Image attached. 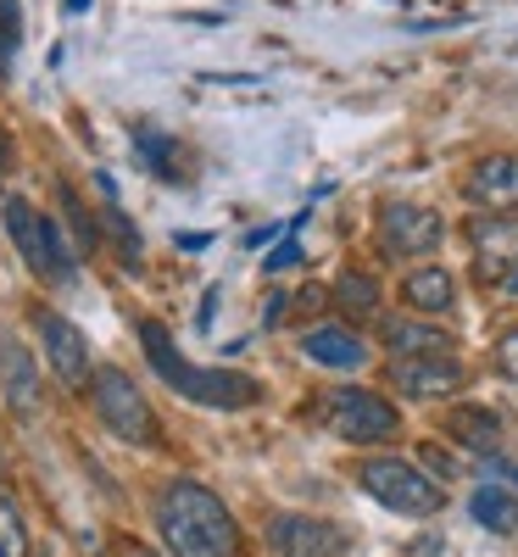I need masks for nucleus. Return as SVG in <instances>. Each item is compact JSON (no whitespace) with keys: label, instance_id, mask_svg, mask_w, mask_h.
<instances>
[{"label":"nucleus","instance_id":"nucleus-27","mask_svg":"<svg viewBox=\"0 0 518 557\" xmlns=\"http://www.w3.org/2000/svg\"><path fill=\"white\" fill-rule=\"evenodd\" d=\"M7 341H12V335H7V330H0V351H7Z\"/></svg>","mask_w":518,"mask_h":557},{"label":"nucleus","instance_id":"nucleus-8","mask_svg":"<svg viewBox=\"0 0 518 557\" xmlns=\"http://www.w3.org/2000/svg\"><path fill=\"white\" fill-rule=\"evenodd\" d=\"M268 541L279 546V557H346V546H351V535L341 524L312 519V513H273Z\"/></svg>","mask_w":518,"mask_h":557},{"label":"nucleus","instance_id":"nucleus-20","mask_svg":"<svg viewBox=\"0 0 518 557\" xmlns=\"http://www.w3.org/2000/svg\"><path fill=\"white\" fill-rule=\"evenodd\" d=\"M0 557H28V530L7 491H0Z\"/></svg>","mask_w":518,"mask_h":557},{"label":"nucleus","instance_id":"nucleus-10","mask_svg":"<svg viewBox=\"0 0 518 557\" xmlns=\"http://www.w3.org/2000/svg\"><path fill=\"white\" fill-rule=\"evenodd\" d=\"M462 362L446 351V357H396L391 362V385L412 401H441L452 391H462Z\"/></svg>","mask_w":518,"mask_h":557},{"label":"nucleus","instance_id":"nucleus-28","mask_svg":"<svg viewBox=\"0 0 518 557\" xmlns=\"http://www.w3.org/2000/svg\"><path fill=\"white\" fill-rule=\"evenodd\" d=\"M513 485H518V469H513Z\"/></svg>","mask_w":518,"mask_h":557},{"label":"nucleus","instance_id":"nucleus-22","mask_svg":"<svg viewBox=\"0 0 518 557\" xmlns=\"http://www.w3.org/2000/svg\"><path fill=\"white\" fill-rule=\"evenodd\" d=\"M0 39L17 45L23 39V17H17V0H0Z\"/></svg>","mask_w":518,"mask_h":557},{"label":"nucleus","instance_id":"nucleus-9","mask_svg":"<svg viewBox=\"0 0 518 557\" xmlns=\"http://www.w3.org/2000/svg\"><path fill=\"white\" fill-rule=\"evenodd\" d=\"M441 246V218L430 212V207H407V201H396V207H385L380 212V251L385 257H430Z\"/></svg>","mask_w":518,"mask_h":557},{"label":"nucleus","instance_id":"nucleus-4","mask_svg":"<svg viewBox=\"0 0 518 557\" xmlns=\"http://www.w3.org/2000/svg\"><path fill=\"white\" fill-rule=\"evenodd\" d=\"M318 424L329 435H341L351 446H380L402 435V412L380 396V391H362V385H335L318 401Z\"/></svg>","mask_w":518,"mask_h":557},{"label":"nucleus","instance_id":"nucleus-17","mask_svg":"<svg viewBox=\"0 0 518 557\" xmlns=\"http://www.w3.org/2000/svg\"><path fill=\"white\" fill-rule=\"evenodd\" d=\"M446 430H452V441H462L468 451H491V446L502 441V418H496L491 407H452Z\"/></svg>","mask_w":518,"mask_h":557},{"label":"nucleus","instance_id":"nucleus-5","mask_svg":"<svg viewBox=\"0 0 518 557\" xmlns=\"http://www.w3.org/2000/svg\"><path fill=\"white\" fill-rule=\"evenodd\" d=\"M357 485L380 507L407 513V519H430V513H441V507H446L441 485L423 474L418 462H407V457H368L362 469H357Z\"/></svg>","mask_w":518,"mask_h":557},{"label":"nucleus","instance_id":"nucleus-2","mask_svg":"<svg viewBox=\"0 0 518 557\" xmlns=\"http://www.w3.org/2000/svg\"><path fill=\"white\" fill-rule=\"evenodd\" d=\"M134 335L146 341L151 368H157V374H162L184 401L218 407V412H240V407H251V401L262 396V385H257L251 374H229V368H196V362H184V357L173 351V341H168V330H162L157 318H139V323H134Z\"/></svg>","mask_w":518,"mask_h":557},{"label":"nucleus","instance_id":"nucleus-21","mask_svg":"<svg viewBox=\"0 0 518 557\" xmlns=\"http://www.w3.org/2000/svg\"><path fill=\"white\" fill-rule=\"evenodd\" d=\"M496 368L507 380H518V330H507L502 341H496Z\"/></svg>","mask_w":518,"mask_h":557},{"label":"nucleus","instance_id":"nucleus-26","mask_svg":"<svg viewBox=\"0 0 518 557\" xmlns=\"http://www.w3.org/2000/svg\"><path fill=\"white\" fill-rule=\"evenodd\" d=\"M123 557H151V552H139V546H128V552H123Z\"/></svg>","mask_w":518,"mask_h":557},{"label":"nucleus","instance_id":"nucleus-7","mask_svg":"<svg viewBox=\"0 0 518 557\" xmlns=\"http://www.w3.org/2000/svg\"><path fill=\"white\" fill-rule=\"evenodd\" d=\"M34 335L45 346V362H51V374L67 385V391H89V380H96V368H89V346L84 335L73 330V323L51 307H39L34 312Z\"/></svg>","mask_w":518,"mask_h":557},{"label":"nucleus","instance_id":"nucleus-23","mask_svg":"<svg viewBox=\"0 0 518 557\" xmlns=\"http://www.w3.org/2000/svg\"><path fill=\"white\" fill-rule=\"evenodd\" d=\"M291 262H301V246H296V240H285V246H279V251L268 257V273H279V268H291Z\"/></svg>","mask_w":518,"mask_h":557},{"label":"nucleus","instance_id":"nucleus-1","mask_svg":"<svg viewBox=\"0 0 518 557\" xmlns=\"http://www.w3.org/2000/svg\"><path fill=\"white\" fill-rule=\"evenodd\" d=\"M157 530L168 557H246L240 524L201 480H168L157 491Z\"/></svg>","mask_w":518,"mask_h":557},{"label":"nucleus","instance_id":"nucleus-25","mask_svg":"<svg viewBox=\"0 0 518 557\" xmlns=\"http://www.w3.org/2000/svg\"><path fill=\"white\" fill-rule=\"evenodd\" d=\"M502 290H507V296H518V268H513V273L502 278Z\"/></svg>","mask_w":518,"mask_h":557},{"label":"nucleus","instance_id":"nucleus-24","mask_svg":"<svg viewBox=\"0 0 518 557\" xmlns=\"http://www.w3.org/2000/svg\"><path fill=\"white\" fill-rule=\"evenodd\" d=\"M12 173V139H7V128H0V178Z\"/></svg>","mask_w":518,"mask_h":557},{"label":"nucleus","instance_id":"nucleus-14","mask_svg":"<svg viewBox=\"0 0 518 557\" xmlns=\"http://www.w3.org/2000/svg\"><path fill=\"white\" fill-rule=\"evenodd\" d=\"M402 301H407L412 312H423V318H441V312L457 307V278H452L446 268H412V273L402 278Z\"/></svg>","mask_w":518,"mask_h":557},{"label":"nucleus","instance_id":"nucleus-3","mask_svg":"<svg viewBox=\"0 0 518 557\" xmlns=\"http://www.w3.org/2000/svg\"><path fill=\"white\" fill-rule=\"evenodd\" d=\"M0 212H7V235H12L23 268H28L34 278H45V285H67V278L78 273V257H73V246L62 240L57 218L39 212V207H28L23 196H7V201H0Z\"/></svg>","mask_w":518,"mask_h":557},{"label":"nucleus","instance_id":"nucleus-11","mask_svg":"<svg viewBox=\"0 0 518 557\" xmlns=\"http://www.w3.org/2000/svg\"><path fill=\"white\" fill-rule=\"evenodd\" d=\"M468 240H474V257H480V278H507V268L518 262V218L507 212L468 218Z\"/></svg>","mask_w":518,"mask_h":557},{"label":"nucleus","instance_id":"nucleus-13","mask_svg":"<svg viewBox=\"0 0 518 557\" xmlns=\"http://www.w3.org/2000/svg\"><path fill=\"white\" fill-rule=\"evenodd\" d=\"M0 396H7V407L17 418H34V407H39V368H34L28 346H17V341H7V351H0Z\"/></svg>","mask_w":518,"mask_h":557},{"label":"nucleus","instance_id":"nucleus-18","mask_svg":"<svg viewBox=\"0 0 518 557\" xmlns=\"http://www.w3.org/2000/svg\"><path fill=\"white\" fill-rule=\"evenodd\" d=\"M474 519L496 535H518V502L502 491V485H480L474 491Z\"/></svg>","mask_w":518,"mask_h":557},{"label":"nucleus","instance_id":"nucleus-19","mask_svg":"<svg viewBox=\"0 0 518 557\" xmlns=\"http://www.w3.org/2000/svg\"><path fill=\"white\" fill-rule=\"evenodd\" d=\"M335 301L346 318H373L380 312V285H373L368 273H341L335 278Z\"/></svg>","mask_w":518,"mask_h":557},{"label":"nucleus","instance_id":"nucleus-6","mask_svg":"<svg viewBox=\"0 0 518 557\" xmlns=\"http://www.w3.org/2000/svg\"><path fill=\"white\" fill-rule=\"evenodd\" d=\"M89 396H96V418L128 446H157V412L139 396V385L123 374V368L101 362L96 380H89Z\"/></svg>","mask_w":518,"mask_h":557},{"label":"nucleus","instance_id":"nucleus-16","mask_svg":"<svg viewBox=\"0 0 518 557\" xmlns=\"http://www.w3.org/2000/svg\"><path fill=\"white\" fill-rule=\"evenodd\" d=\"M385 346H391L396 357H446L452 335L430 330V323H412V318H391V323H385Z\"/></svg>","mask_w":518,"mask_h":557},{"label":"nucleus","instance_id":"nucleus-12","mask_svg":"<svg viewBox=\"0 0 518 557\" xmlns=\"http://www.w3.org/2000/svg\"><path fill=\"white\" fill-rule=\"evenodd\" d=\"M468 196L491 212H518V157L502 151V157H485L474 173H468Z\"/></svg>","mask_w":518,"mask_h":557},{"label":"nucleus","instance_id":"nucleus-15","mask_svg":"<svg viewBox=\"0 0 518 557\" xmlns=\"http://www.w3.org/2000/svg\"><path fill=\"white\" fill-rule=\"evenodd\" d=\"M301 351L312 362H323V368H362L368 362V346L351 330H341V323H318V330H307L301 335Z\"/></svg>","mask_w":518,"mask_h":557}]
</instances>
